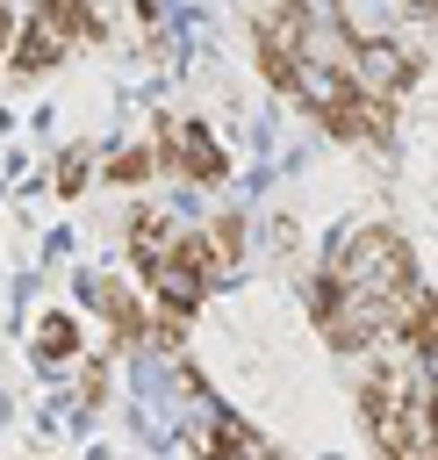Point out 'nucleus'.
<instances>
[{"mask_svg":"<svg viewBox=\"0 0 438 460\" xmlns=\"http://www.w3.org/2000/svg\"><path fill=\"white\" fill-rule=\"evenodd\" d=\"M323 273H330L352 302H366L388 331L402 323L409 295L424 288V266H416V252H409V237H402L395 223H359V230H345V237L330 244Z\"/></svg>","mask_w":438,"mask_h":460,"instance_id":"f257e3e1","label":"nucleus"},{"mask_svg":"<svg viewBox=\"0 0 438 460\" xmlns=\"http://www.w3.org/2000/svg\"><path fill=\"white\" fill-rule=\"evenodd\" d=\"M151 144H158V172H180V180H194V187H215V180L230 172V151H223L215 129L194 122V115H165Z\"/></svg>","mask_w":438,"mask_h":460,"instance_id":"f03ea898","label":"nucleus"},{"mask_svg":"<svg viewBox=\"0 0 438 460\" xmlns=\"http://www.w3.org/2000/svg\"><path fill=\"white\" fill-rule=\"evenodd\" d=\"M0 58H7V65H0L7 79H43L50 65H65V43H57L36 14H14V36H7V50H0Z\"/></svg>","mask_w":438,"mask_h":460,"instance_id":"7ed1b4c3","label":"nucleus"},{"mask_svg":"<svg viewBox=\"0 0 438 460\" xmlns=\"http://www.w3.org/2000/svg\"><path fill=\"white\" fill-rule=\"evenodd\" d=\"M201 453H208V460H280V453H273V438H266V431H251L237 410H215V417H208Z\"/></svg>","mask_w":438,"mask_h":460,"instance_id":"20e7f679","label":"nucleus"},{"mask_svg":"<svg viewBox=\"0 0 438 460\" xmlns=\"http://www.w3.org/2000/svg\"><path fill=\"white\" fill-rule=\"evenodd\" d=\"M180 237H187V230H180L165 208H136V216H129V266L144 273V266H151V259H165Z\"/></svg>","mask_w":438,"mask_h":460,"instance_id":"39448f33","label":"nucleus"},{"mask_svg":"<svg viewBox=\"0 0 438 460\" xmlns=\"http://www.w3.org/2000/svg\"><path fill=\"white\" fill-rule=\"evenodd\" d=\"M29 352H36V367H72L79 359V323L65 309H43L36 331H29Z\"/></svg>","mask_w":438,"mask_h":460,"instance_id":"423d86ee","label":"nucleus"},{"mask_svg":"<svg viewBox=\"0 0 438 460\" xmlns=\"http://www.w3.org/2000/svg\"><path fill=\"white\" fill-rule=\"evenodd\" d=\"M194 244H201V259H208V273H230L237 259H244V216H208L201 230H194Z\"/></svg>","mask_w":438,"mask_h":460,"instance_id":"0eeeda50","label":"nucleus"},{"mask_svg":"<svg viewBox=\"0 0 438 460\" xmlns=\"http://www.w3.org/2000/svg\"><path fill=\"white\" fill-rule=\"evenodd\" d=\"M93 165H101V144H72V151H57L50 187H57L65 201H79V194H86V180H93Z\"/></svg>","mask_w":438,"mask_h":460,"instance_id":"6e6552de","label":"nucleus"},{"mask_svg":"<svg viewBox=\"0 0 438 460\" xmlns=\"http://www.w3.org/2000/svg\"><path fill=\"white\" fill-rule=\"evenodd\" d=\"M101 172H108L115 187H144V180L158 172V144H151V137H144V144H122L115 158H101Z\"/></svg>","mask_w":438,"mask_h":460,"instance_id":"1a4fd4ad","label":"nucleus"},{"mask_svg":"<svg viewBox=\"0 0 438 460\" xmlns=\"http://www.w3.org/2000/svg\"><path fill=\"white\" fill-rule=\"evenodd\" d=\"M79 367V402H101L108 395V359H72Z\"/></svg>","mask_w":438,"mask_h":460,"instance_id":"9d476101","label":"nucleus"},{"mask_svg":"<svg viewBox=\"0 0 438 460\" xmlns=\"http://www.w3.org/2000/svg\"><path fill=\"white\" fill-rule=\"evenodd\" d=\"M7 36H14V0H0V50H7Z\"/></svg>","mask_w":438,"mask_h":460,"instance_id":"9b49d317","label":"nucleus"},{"mask_svg":"<svg viewBox=\"0 0 438 460\" xmlns=\"http://www.w3.org/2000/svg\"><path fill=\"white\" fill-rule=\"evenodd\" d=\"M402 7H409V14H431V0H402Z\"/></svg>","mask_w":438,"mask_h":460,"instance_id":"f8f14e48","label":"nucleus"}]
</instances>
